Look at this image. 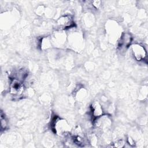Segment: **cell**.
I'll use <instances>...</instances> for the list:
<instances>
[{
	"mask_svg": "<svg viewBox=\"0 0 148 148\" xmlns=\"http://www.w3.org/2000/svg\"><path fill=\"white\" fill-rule=\"evenodd\" d=\"M10 83V92L14 97H18L21 96L24 92V84L22 80L11 77Z\"/></svg>",
	"mask_w": 148,
	"mask_h": 148,
	"instance_id": "1",
	"label": "cell"
},
{
	"mask_svg": "<svg viewBox=\"0 0 148 148\" xmlns=\"http://www.w3.org/2000/svg\"><path fill=\"white\" fill-rule=\"evenodd\" d=\"M53 128L55 133L61 135L68 131L69 126L65 120L55 117L53 122Z\"/></svg>",
	"mask_w": 148,
	"mask_h": 148,
	"instance_id": "2",
	"label": "cell"
},
{
	"mask_svg": "<svg viewBox=\"0 0 148 148\" xmlns=\"http://www.w3.org/2000/svg\"><path fill=\"white\" fill-rule=\"evenodd\" d=\"M132 52L134 58L137 61H142L146 56V52L144 47L139 45L134 44L132 46Z\"/></svg>",
	"mask_w": 148,
	"mask_h": 148,
	"instance_id": "3",
	"label": "cell"
},
{
	"mask_svg": "<svg viewBox=\"0 0 148 148\" xmlns=\"http://www.w3.org/2000/svg\"><path fill=\"white\" fill-rule=\"evenodd\" d=\"M132 40V37L130 34L128 33L123 34L120 39L119 42V47L120 49L127 48L131 44Z\"/></svg>",
	"mask_w": 148,
	"mask_h": 148,
	"instance_id": "4",
	"label": "cell"
},
{
	"mask_svg": "<svg viewBox=\"0 0 148 148\" xmlns=\"http://www.w3.org/2000/svg\"><path fill=\"white\" fill-rule=\"evenodd\" d=\"M57 23L60 27L66 28L70 27L72 25V20L70 16H65L60 18L57 21Z\"/></svg>",
	"mask_w": 148,
	"mask_h": 148,
	"instance_id": "5",
	"label": "cell"
},
{
	"mask_svg": "<svg viewBox=\"0 0 148 148\" xmlns=\"http://www.w3.org/2000/svg\"><path fill=\"white\" fill-rule=\"evenodd\" d=\"M91 112L93 116L99 117L102 116L103 111L101 105L98 102H94L91 106Z\"/></svg>",
	"mask_w": 148,
	"mask_h": 148,
	"instance_id": "6",
	"label": "cell"
},
{
	"mask_svg": "<svg viewBox=\"0 0 148 148\" xmlns=\"http://www.w3.org/2000/svg\"><path fill=\"white\" fill-rule=\"evenodd\" d=\"M1 130H5L7 127V121L5 119V116H3L2 114H1Z\"/></svg>",
	"mask_w": 148,
	"mask_h": 148,
	"instance_id": "7",
	"label": "cell"
}]
</instances>
